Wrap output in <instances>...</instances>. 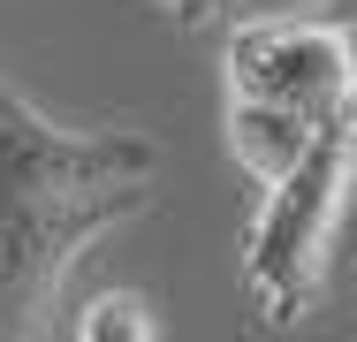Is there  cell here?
Here are the masks:
<instances>
[{
    "mask_svg": "<svg viewBox=\"0 0 357 342\" xmlns=\"http://www.w3.org/2000/svg\"><path fill=\"white\" fill-rule=\"evenodd\" d=\"M160 191V144L38 114L0 76V342L61 335V289L91 244Z\"/></svg>",
    "mask_w": 357,
    "mask_h": 342,
    "instance_id": "6da1fadb",
    "label": "cell"
},
{
    "mask_svg": "<svg viewBox=\"0 0 357 342\" xmlns=\"http://www.w3.org/2000/svg\"><path fill=\"white\" fill-rule=\"evenodd\" d=\"M350 191H357V114H335V122H319V137L304 144V160L266 191L259 221H251L243 274H251V297H259V312L274 327L304 320L319 304L327 251H335Z\"/></svg>",
    "mask_w": 357,
    "mask_h": 342,
    "instance_id": "7a4b0ae2",
    "label": "cell"
},
{
    "mask_svg": "<svg viewBox=\"0 0 357 342\" xmlns=\"http://www.w3.org/2000/svg\"><path fill=\"white\" fill-rule=\"evenodd\" d=\"M228 91L274 99L312 122L357 114V31L327 15H259L228 31Z\"/></svg>",
    "mask_w": 357,
    "mask_h": 342,
    "instance_id": "3957f363",
    "label": "cell"
},
{
    "mask_svg": "<svg viewBox=\"0 0 357 342\" xmlns=\"http://www.w3.org/2000/svg\"><path fill=\"white\" fill-rule=\"evenodd\" d=\"M319 137L312 114H296V107H274V99H243V91H228V152H236V168L259 183V191H274L289 168L304 160V144Z\"/></svg>",
    "mask_w": 357,
    "mask_h": 342,
    "instance_id": "277c9868",
    "label": "cell"
},
{
    "mask_svg": "<svg viewBox=\"0 0 357 342\" xmlns=\"http://www.w3.org/2000/svg\"><path fill=\"white\" fill-rule=\"evenodd\" d=\"M69 335H76V342H152V335H160V320H152L144 297L107 289V297H91V304L69 320Z\"/></svg>",
    "mask_w": 357,
    "mask_h": 342,
    "instance_id": "5b68a950",
    "label": "cell"
},
{
    "mask_svg": "<svg viewBox=\"0 0 357 342\" xmlns=\"http://www.w3.org/2000/svg\"><path fill=\"white\" fill-rule=\"evenodd\" d=\"M342 8H357V0H342Z\"/></svg>",
    "mask_w": 357,
    "mask_h": 342,
    "instance_id": "8992f818",
    "label": "cell"
}]
</instances>
